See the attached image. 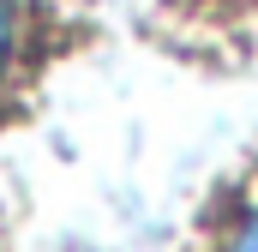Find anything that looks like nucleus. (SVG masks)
<instances>
[{
	"label": "nucleus",
	"instance_id": "f257e3e1",
	"mask_svg": "<svg viewBox=\"0 0 258 252\" xmlns=\"http://www.w3.org/2000/svg\"><path fill=\"white\" fill-rule=\"evenodd\" d=\"M12 54H18V0H0V84L12 72Z\"/></svg>",
	"mask_w": 258,
	"mask_h": 252
},
{
	"label": "nucleus",
	"instance_id": "f03ea898",
	"mask_svg": "<svg viewBox=\"0 0 258 252\" xmlns=\"http://www.w3.org/2000/svg\"><path fill=\"white\" fill-rule=\"evenodd\" d=\"M222 252H258V204L228 228V240H222Z\"/></svg>",
	"mask_w": 258,
	"mask_h": 252
}]
</instances>
